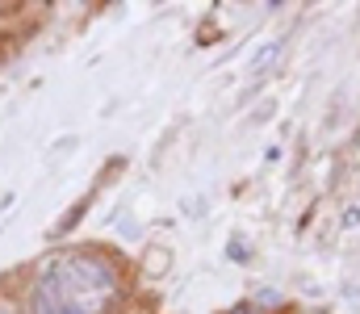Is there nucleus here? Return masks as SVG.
I'll list each match as a JSON object with an SVG mask.
<instances>
[{"instance_id":"nucleus-1","label":"nucleus","mask_w":360,"mask_h":314,"mask_svg":"<svg viewBox=\"0 0 360 314\" xmlns=\"http://www.w3.org/2000/svg\"><path fill=\"white\" fill-rule=\"evenodd\" d=\"M42 277L59 289V298H63L76 314H101L113 302V294H117V273H113V264H109L105 256H96V251L59 256Z\"/></svg>"},{"instance_id":"nucleus-2","label":"nucleus","mask_w":360,"mask_h":314,"mask_svg":"<svg viewBox=\"0 0 360 314\" xmlns=\"http://www.w3.org/2000/svg\"><path fill=\"white\" fill-rule=\"evenodd\" d=\"M25 314H76V310L59 298V289H55L46 277H38L34 289H30V306H25Z\"/></svg>"},{"instance_id":"nucleus-3","label":"nucleus","mask_w":360,"mask_h":314,"mask_svg":"<svg viewBox=\"0 0 360 314\" xmlns=\"http://www.w3.org/2000/svg\"><path fill=\"white\" fill-rule=\"evenodd\" d=\"M89 202H92V197H80V202H76V206H72V214H68V218H63V222H59V226H55V235H63V230H72V226H76V222H80V214H84V209H89Z\"/></svg>"},{"instance_id":"nucleus-4","label":"nucleus","mask_w":360,"mask_h":314,"mask_svg":"<svg viewBox=\"0 0 360 314\" xmlns=\"http://www.w3.org/2000/svg\"><path fill=\"white\" fill-rule=\"evenodd\" d=\"M226 314H264V310H260V306H231Z\"/></svg>"},{"instance_id":"nucleus-5","label":"nucleus","mask_w":360,"mask_h":314,"mask_svg":"<svg viewBox=\"0 0 360 314\" xmlns=\"http://www.w3.org/2000/svg\"><path fill=\"white\" fill-rule=\"evenodd\" d=\"M8 13H17V4H0V17H8Z\"/></svg>"},{"instance_id":"nucleus-6","label":"nucleus","mask_w":360,"mask_h":314,"mask_svg":"<svg viewBox=\"0 0 360 314\" xmlns=\"http://www.w3.org/2000/svg\"><path fill=\"white\" fill-rule=\"evenodd\" d=\"M0 314H17V310H13V306H8V302H0Z\"/></svg>"}]
</instances>
